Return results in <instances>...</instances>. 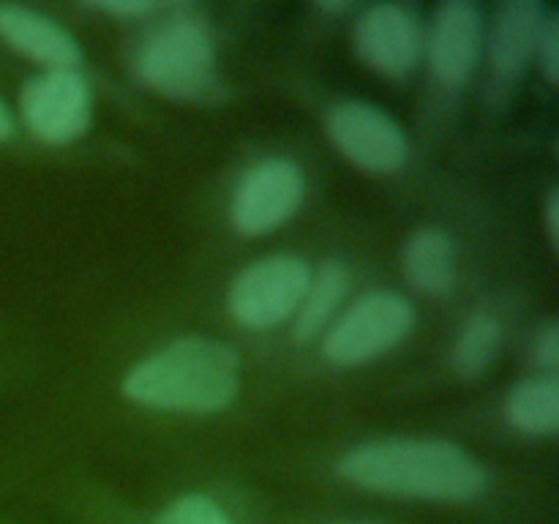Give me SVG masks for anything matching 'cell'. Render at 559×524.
<instances>
[{
	"mask_svg": "<svg viewBox=\"0 0 559 524\" xmlns=\"http://www.w3.org/2000/svg\"><path fill=\"white\" fill-rule=\"evenodd\" d=\"M338 475L374 495L464 505L489 489L484 464L448 440L393 437L353 448L338 462Z\"/></svg>",
	"mask_w": 559,
	"mask_h": 524,
	"instance_id": "1",
	"label": "cell"
},
{
	"mask_svg": "<svg viewBox=\"0 0 559 524\" xmlns=\"http://www.w3.org/2000/svg\"><path fill=\"white\" fill-rule=\"evenodd\" d=\"M240 360L229 344L186 336L136 364L123 382V396L167 413L213 415L235 402Z\"/></svg>",
	"mask_w": 559,
	"mask_h": 524,
	"instance_id": "2",
	"label": "cell"
},
{
	"mask_svg": "<svg viewBox=\"0 0 559 524\" xmlns=\"http://www.w3.org/2000/svg\"><path fill=\"white\" fill-rule=\"evenodd\" d=\"M216 49L205 25L191 16H173L142 44L136 71L156 93L178 102L200 98L211 87Z\"/></svg>",
	"mask_w": 559,
	"mask_h": 524,
	"instance_id": "3",
	"label": "cell"
},
{
	"mask_svg": "<svg viewBox=\"0 0 559 524\" xmlns=\"http://www.w3.org/2000/svg\"><path fill=\"white\" fill-rule=\"evenodd\" d=\"M415 327V309L407 298L396 293L364 295L322 342V355L333 366L353 369L369 360L382 358L409 336Z\"/></svg>",
	"mask_w": 559,
	"mask_h": 524,
	"instance_id": "4",
	"label": "cell"
},
{
	"mask_svg": "<svg viewBox=\"0 0 559 524\" xmlns=\"http://www.w3.org/2000/svg\"><path fill=\"white\" fill-rule=\"evenodd\" d=\"M309 282L311 267L300 257H265L235 276L227 293V309L240 325L267 331L298 311Z\"/></svg>",
	"mask_w": 559,
	"mask_h": 524,
	"instance_id": "5",
	"label": "cell"
},
{
	"mask_svg": "<svg viewBox=\"0 0 559 524\" xmlns=\"http://www.w3.org/2000/svg\"><path fill=\"white\" fill-rule=\"evenodd\" d=\"M306 194V178L289 158H265L254 164L235 189L229 224L240 235H267L298 213Z\"/></svg>",
	"mask_w": 559,
	"mask_h": 524,
	"instance_id": "6",
	"label": "cell"
},
{
	"mask_svg": "<svg viewBox=\"0 0 559 524\" xmlns=\"http://www.w3.org/2000/svg\"><path fill=\"white\" fill-rule=\"evenodd\" d=\"M328 134L344 158L374 175L399 172L407 162V136L402 126L366 102H342L328 112Z\"/></svg>",
	"mask_w": 559,
	"mask_h": 524,
	"instance_id": "7",
	"label": "cell"
},
{
	"mask_svg": "<svg viewBox=\"0 0 559 524\" xmlns=\"http://www.w3.org/2000/svg\"><path fill=\"white\" fill-rule=\"evenodd\" d=\"M93 96L87 82L74 69L47 71L22 87V118L44 142L66 145L87 131Z\"/></svg>",
	"mask_w": 559,
	"mask_h": 524,
	"instance_id": "8",
	"label": "cell"
},
{
	"mask_svg": "<svg viewBox=\"0 0 559 524\" xmlns=\"http://www.w3.org/2000/svg\"><path fill=\"white\" fill-rule=\"evenodd\" d=\"M355 52L377 74L404 80L418 66L424 52L420 25L404 5H371L355 22Z\"/></svg>",
	"mask_w": 559,
	"mask_h": 524,
	"instance_id": "9",
	"label": "cell"
},
{
	"mask_svg": "<svg viewBox=\"0 0 559 524\" xmlns=\"http://www.w3.org/2000/svg\"><path fill=\"white\" fill-rule=\"evenodd\" d=\"M484 44L480 11L467 0H448L435 11L429 27V66L440 85L462 87L473 76Z\"/></svg>",
	"mask_w": 559,
	"mask_h": 524,
	"instance_id": "10",
	"label": "cell"
},
{
	"mask_svg": "<svg viewBox=\"0 0 559 524\" xmlns=\"http://www.w3.org/2000/svg\"><path fill=\"white\" fill-rule=\"evenodd\" d=\"M549 11L535 0H511L497 11L491 33V74L502 87L516 85L535 60Z\"/></svg>",
	"mask_w": 559,
	"mask_h": 524,
	"instance_id": "11",
	"label": "cell"
},
{
	"mask_svg": "<svg viewBox=\"0 0 559 524\" xmlns=\"http://www.w3.org/2000/svg\"><path fill=\"white\" fill-rule=\"evenodd\" d=\"M0 38L33 63L49 66V71L71 69L82 60L80 44L66 27L22 5H0Z\"/></svg>",
	"mask_w": 559,
	"mask_h": 524,
	"instance_id": "12",
	"label": "cell"
},
{
	"mask_svg": "<svg viewBox=\"0 0 559 524\" xmlns=\"http://www.w3.org/2000/svg\"><path fill=\"white\" fill-rule=\"evenodd\" d=\"M402 273L426 295H445L456 284V246L448 233L424 227L407 238L402 249Z\"/></svg>",
	"mask_w": 559,
	"mask_h": 524,
	"instance_id": "13",
	"label": "cell"
},
{
	"mask_svg": "<svg viewBox=\"0 0 559 524\" xmlns=\"http://www.w3.org/2000/svg\"><path fill=\"white\" fill-rule=\"evenodd\" d=\"M506 418L530 437H555L559 429V385L555 377H530L511 388Z\"/></svg>",
	"mask_w": 559,
	"mask_h": 524,
	"instance_id": "14",
	"label": "cell"
},
{
	"mask_svg": "<svg viewBox=\"0 0 559 524\" xmlns=\"http://www.w3.org/2000/svg\"><path fill=\"white\" fill-rule=\"evenodd\" d=\"M344 293H347V271L342 262L331 260L311 273V282L306 287L304 300H300L298 311H295V338L298 342H311L317 333L325 327L336 306L342 303Z\"/></svg>",
	"mask_w": 559,
	"mask_h": 524,
	"instance_id": "15",
	"label": "cell"
},
{
	"mask_svg": "<svg viewBox=\"0 0 559 524\" xmlns=\"http://www.w3.org/2000/svg\"><path fill=\"white\" fill-rule=\"evenodd\" d=\"M502 327L500 320L489 311H478L464 322L462 333H459L456 344H453V369L464 377V380H475L484 374L495 360L497 347H500Z\"/></svg>",
	"mask_w": 559,
	"mask_h": 524,
	"instance_id": "16",
	"label": "cell"
},
{
	"mask_svg": "<svg viewBox=\"0 0 559 524\" xmlns=\"http://www.w3.org/2000/svg\"><path fill=\"white\" fill-rule=\"evenodd\" d=\"M158 524H233V519L211 497L186 495L162 513Z\"/></svg>",
	"mask_w": 559,
	"mask_h": 524,
	"instance_id": "17",
	"label": "cell"
},
{
	"mask_svg": "<svg viewBox=\"0 0 559 524\" xmlns=\"http://www.w3.org/2000/svg\"><path fill=\"white\" fill-rule=\"evenodd\" d=\"M535 60H538V69L544 71L546 82H549V85H557L559 82V20L555 14L546 16V25L538 38V49H535Z\"/></svg>",
	"mask_w": 559,
	"mask_h": 524,
	"instance_id": "18",
	"label": "cell"
},
{
	"mask_svg": "<svg viewBox=\"0 0 559 524\" xmlns=\"http://www.w3.org/2000/svg\"><path fill=\"white\" fill-rule=\"evenodd\" d=\"M535 360H538V366L549 377L557 374V369H559V331H557L555 322H549V325L540 331L538 342H535Z\"/></svg>",
	"mask_w": 559,
	"mask_h": 524,
	"instance_id": "19",
	"label": "cell"
},
{
	"mask_svg": "<svg viewBox=\"0 0 559 524\" xmlns=\"http://www.w3.org/2000/svg\"><path fill=\"white\" fill-rule=\"evenodd\" d=\"M85 9L115 16H147L162 9V5L151 3V0H102V3H85Z\"/></svg>",
	"mask_w": 559,
	"mask_h": 524,
	"instance_id": "20",
	"label": "cell"
},
{
	"mask_svg": "<svg viewBox=\"0 0 559 524\" xmlns=\"http://www.w3.org/2000/svg\"><path fill=\"white\" fill-rule=\"evenodd\" d=\"M546 227H549L551 246L557 249V243H559V194L557 191H551L549 205H546Z\"/></svg>",
	"mask_w": 559,
	"mask_h": 524,
	"instance_id": "21",
	"label": "cell"
},
{
	"mask_svg": "<svg viewBox=\"0 0 559 524\" xmlns=\"http://www.w3.org/2000/svg\"><path fill=\"white\" fill-rule=\"evenodd\" d=\"M14 134V118H11V109L0 102V142L11 140Z\"/></svg>",
	"mask_w": 559,
	"mask_h": 524,
	"instance_id": "22",
	"label": "cell"
},
{
	"mask_svg": "<svg viewBox=\"0 0 559 524\" xmlns=\"http://www.w3.org/2000/svg\"><path fill=\"white\" fill-rule=\"evenodd\" d=\"M349 3H317L320 11H347Z\"/></svg>",
	"mask_w": 559,
	"mask_h": 524,
	"instance_id": "23",
	"label": "cell"
}]
</instances>
